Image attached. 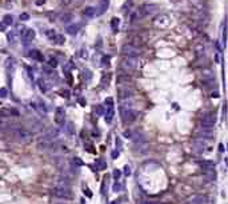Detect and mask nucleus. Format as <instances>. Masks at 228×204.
Here are the masks:
<instances>
[{"label": "nucleus", "instance_id": "nucleus-27", "mask_svg": "<svg viewBox=\"0 0 228 204\" xmlns=\"http://www.w3.org/2000/svg\"><path fill=\"white\" fill-rule=\"evenodd\" d=\"M96 164H97V166H96V170H104V168H105V164H104V162H103L101 159H99V160L96 162Z\"/></svg>", "mask_w": 228, "mask_h": 204}, {"label": "nucleus", "instance_id": "nucleus-29", "mask_svg": "<svg viewBox=\"0 0 228 204\" xmlns=\"http://www.w3.org/2000/svg\"><path fill=\"white\" fill-rule=\"evenodd\" d=\"M71 19H72V15H69V14H65V16H61V21L63 23H68Z\"/></svg>", "mask_w": 228, "mask_h": 204}, {"label": "nucleus", "instance_id": "nucleus-13", "mask_svg": "<svg viewBox=\"0 0 228 204\" xmlns=\"http://www.w3.org/2000/svg\"><path fill=\"white\" fill-rule=\"evenodd\" d=\"M195 55L198 59H204L205 57V50H204V46L202 44H198V46L195 47Z\"/></svg>", "mask_w": 228, "mask_h": 204}, {"label": "nucleus", "instance_id": "nucleus-6", "mask_svg": "<svg viewBox=\"0 0 228 204\" xmlns=\"http://www.w3.org/2000/svg\"><path fill=\"white\" fill-rule=\"evenodd\" d=\"M120 115H122V119L124 123H132L135 122L136 119V113L133 112V109L131 108H126V107H122V111H120Z\"/></svg>", "mask_w": 228, "mask_h": 204}, {"label": "nucleus", "instance_id": "nucleus-8", "mask_svg": "<svg viewBox=\"0 0 228 204\" xmlns=\"http://www.w3.org/2000/svg\"><path fill=\"white\" fill-rule=\"evenodd\" d=\"M215 123H216L215 113H205L204 116L200 119V126H203V127H211V128H213Z\"/></svg>", "mask_w": 228, "mask_h": 204}, {"label": "nucleus", "instance_id": "nucleus-30", "mask_svg": "<svg viewBox=\"0 0 228 204\" xmlns=\"http://www.w3.org/2000/svg\"><path fill=\"white\" fill-rule=\"evenodd\" d=\"M120 176H122V172H120L119 170H115V171H114V179H115V180H119Z\"/></svg>", "mask_w": 228, "mask_h": 204}, {"label": "nucleus", "instance_id": "nucleus-18", "mask_svg": "<svg viewBox=\"0 0 228 204\" xmlns=\"http://www.w3.org/2000/svg\"><path fill=\"white\" fill-rule=\"evenodd\" d=\"M131 95H132V92L129 91L128 88H122V90L119 91V97H120L122 100H127Z\"/></svg>", "mask_w": 228, "mask_h": 204}, {"label": "nucleus", "instance_id": "nucleus-22", "mask_svg": "<svg viewBox=\"0 0 228 204\" xmlns=\"http://www.w3.org/2000/svg\"><path fill=\"white\" fill-rule=\"evenodd\" d=\"M108 8V0H101L100 2V8H99V14H104Z\"/></svg>", "mask_w": 228, "mask_h": 204}, {"label": "nucleus", "instance_id": "nucleus-36", "mask_svg": "<svg viewBox=\"0 0 228 204\" xmlns=\"http://www.w3.org/2000/svg\"><path fill=\"white\" fill-rule=\"evenodd\" d=\"M6 96H7V91H6V88H2V97L4 99Z\"/></svg>", "mask_w": 228, "mask_h": 204}, {"label": "nucleus", "instance_id": "nucleus-7", "mask_svg": "<svg viewBox=\"0 0 228 204\" xmlns=\"http://www.w3.org/2000/svg\"><path fill=\"white\" fill-rule=\"evenodd\" d=\"M105 122L107 123H111V120H112L114 115H115V105H114V100L111 99V97H108L105 101Z\"/></svg>", "mask_w": 228, "mask_h": 204}, {"label": "nucleus", "instance_id": "nucleus-32", "mask_svg": "<svg viewBox=\"0 0 228 204\" xmlns=\"http://www.w3.org/2000/svg\"><path fill=\"white\" fill-rule=\"evenodd\" d=\"M56 42L59 43V44H61V43H64V42H65V39H64V36H61V35H57Z\"/></svg>", "mask_w": 228, "mask_h": 204}, {"label": "nucleus", "instance_id": "nucleus-33", "mask_svg": "<svg viewBox=\"0 0 228 204\" xmlns=\"http://www.w3.org/2000/svg\"><path fill=\"white\" fill-rule=\"evenodd\" d=\"M119 24V19H112V27H114V31H116V25Z\"/></svg>", "mask_w": 228, "mask_h": 204}, {"label": "nucleus", "instance_id": "nucleus-38", "mask_svg": "<svg viewBox=\"0 0 228 204\" xmlns=\"http://www.w3.org/2000/svg\"><path fill=\"white\" fill-rule=\"evenodd\" d=\"M124 171H126V174H127V175H129V172H131V170H129V167H128V166L124 167Z\"/></svg>", "mask_w": 228, "mask_h": 204}, {"label": "nucleus", "instance_id": "nucleus-37", "mask_svg": "<svg viewBox=\"0 0 228 204\" xmlns=\"http://www.w3.org/2000/svg\"><path fill=\"white\" fill-rule=\"evenodd\" d=\"M28 17H29V16L27 15V14H23V15L20 16V19H21V20H28Z\"/></svg>", "mask_w": 228, "mask_h": 204}, {"label": "nucleus", "instance_id": "nucleus-23", "mask_svg": "<svg viewBox=\"0 0 228 204\" xmlns=\"http://www.w3.org/2000/svg\"><path fill=\"white\" fill-rule=\"evenodd\" d=\"M6 113L13 115V116H19V112H17V109H15V108H8L7 111L4 109V111H3V115H6Z\"/></svg>", "mask_w": 228, "mask_h": 204}, {"label": "nucleus", "instance_id": "nucleus-1", "mask_svg": "<svg viewBox=\"0 0 228 204\" xmlns=\"http://www.w3.org/2000/svg\"><path fill=\"white\" fill-rule=\"evenodd\" d=\"M10 136H12V139H15L19 143H29L31 139H32V135L29 134V131H27L21 127L10 128Z\"/></svg>", "mask_w": 228, "mask_h": 204}, {"label": "nucleus", "instance_id": "nucleus-19", "mask_svg": "<svg viewBox=\"0 0 228 204\" xmlns=\"http://www.w3.org/2000/svg\"><path fill=\"white\" fill-rule=\"evenodd\" d=\"M79 28H80L79 24H69V25H67L65 31H67L68 33H71V35H75V33L79 31Z\"/></svg>", "mask_w": 228, "mask_h": 204}, {"label": "nucleus", "instance_id": "nucleus-20", "mask_svg": "<svg viewBox=\"0 0 228 204\" xmlns=\"http://www.w3.org/2000/svg\"><path fill=\"white\" fill-rule=\"evenodd\" d=\"M83 14L86 15L87 17H93V16L96 15V10L93 7H87V8H84Z\"/></svg>", "mask_w": 228, "mask_h": 204}, {"label": "nucleus", "instance_id": "nucleus-3", "mask_svg": "<svg viewBox=\"0 0 228 204\" xmlns=\"http://www.w3.org/2000/svg\"><path fill=\"white\" fill-rule=\"evenodd\" d=\"M50 195L56 199H71L72 191L69 187H60V185H52L50 188Z\"/></svg>", "mask_w": 228, "mask_h": 204}, {"label": "nucleus", "instance_id": "nucleus-16", "mask_svg": "<svg viewBox=\"0 0 228 204\" xmlns=\"http://www.w3.org/2000/svg\"><path fill=\"white\" fill-rule=\"evenodd\" d=\"M38 86H39L40 91H42L43 94H46V92H48V90H50V86H48L47 80H46V79H43V78L38 80Z\"/></svg>", "mask_w": 228, "mask_h": 204}, {"label": "nucleus", "instance_id": "nucleus-21", "mask_svg": "<svg viewBox=\"0 0 228 204\" xmlns=\"http://www.w3.org/2000/svg\"><path fill=\"white\" fill-rule=\"evenodd\" d=\"M29 55H31V57H34V59H36V60H39V61H43V55L40 54L39 51H36V50H32L29 52Z\"/></svg>", "mask_w": 228, "mask_h": 204}, {"label": "nucleus", "instance_id": "nucleus-5", "mask_svg": "<svg viewBox=\"0 0 228 204\" xmlns=\"http://www.w3.org/2000/svg\"><path fill=\"white\" fill-rule=\"evenodd\" d=\"M171 17H169L168 15L165 14H162V15H158L154 17V20H152V23H154V25L156 28L159 29H167L169 25H171Z\"/></svg>", "mask_w": 228, "mask_h": 204}, {"label": "nucleus", "instance_id": "nucleus-25", "mask_svg": "<svg viewBox=\"0 0 228 204\" xmlns=\"http://www.w3.org/2000/svg\"><path fill=\"white\" fill-rule=\"evenodd\" d=\"M47 36H48V39H50V40H56L57 35H56L55 31H47Z\"/></svg>", "mask_w": 228, "mask_h": 204}, {"label": "nucleus", "instance_id": "nucleus-2", "mask_svg": "<svg viewBox=\"0 0 228 204\" xmlns=\"http://www.w3.org/2000/svg\"><path fill=\"white\" fill-rule=\"evenodd\" d=\"M211 139H207V137H196L194 140V143H192V149L195 151L196 153H204L207 152V151L211 149Z\"/></svg>", "mask_w": 228, "mask_h": 204}, {"label": "nucleus", "instance_id": "nucleus-11", "mask_svg": "<svg viewBox=\"0 0 228 204\" xmlns=\"http://www.w3.org/2000/svg\"><path fill=\"white\" fill-rule=\"evenodd\" d=\"M64 119H65L64 109L61 107H59L56 109V112H55V122H56L57 126H64Z\"/></svg>", "mask_w": 228, "mask_h": 204}, {"label": "nucleus", "instance_id": "nucleus-40", "mask_svg": "<svg viewBox=\"0 0 228 204\" xmlns=\"http://www.w3.org/2000/svg\"><path fill=\"white\" fill-rule=\"evenodd\" d=\"M55 204H61V203H55Z\"/></svg>", "mask_w": 228, "mask_h": 204}, {"label": "nucleus", "instance_id": "nucleus-17", "mask_svg": "<svg viewBox=\"0 0 228 204\" xmlns=\"http://www.w3.org/2000/svg\"><path fill=\"white\" fill-rule=\"evenodd\" d=\"M64 131H65V134L68 136H74L75 135V126H74V123L72 122H67L65 126H64Z\"/></svg>", "mask_w": 228, "mask_h": 204}, {"label": "nucleus", "instance_id": "nucleus-35", "mask_svg": "<svg viewBox=\"0 0 228 204\" xmlns=\"http://www.w3.org/2000/svg\"><path fill=\"white\" fill-rule=\"evenodd\" d=\"M96 112H97V115H101L103 113V105H97V107H96Z\"/></svg>", "mask_w": 228, "mask_h": 204}, {"label": "nucleus", "instance_id": "nucleus-34", "mask_svg": "<svg viewBox=\"0 0 228 204\" xmlns=\"http://www.w3.org/2000/svg\"><path fill=\"white\" fill-rule=\"evenodd\" d=\"M137 204H158V203H155V202H150V200H141V202H139Z\"/></svg>", "mask_w": 228, "mask_h": 204}, {"label": "nucleus", "instance_id": "nucleus-28", "mask_svg": "<svg viewBox=\"0 0 228 204\" xmlns=\"http://www.w3.org/2000/svg\"><path fill=\"white\" fill-rule=\"evenodd\" d=\"M48 64H50L52 68H55L56 65H57V60L55 59V57H52V56H51V57H50V60H48Z\"/></svg>", "mask_w": 228, "mask_h": 204}, {"label": "nucleus", "instance_id": "nucleus-39", "mask_svg": "<svg viewBox=\"0 0 228 204\" xmlns=\"http://www.w3.org/2000/svg\"><path fill=\"white\" fill-rule=\"evenodd\" d=\"M124 135H126V137H131V134H129V131H126V134H124Z\"/></svg>", "mask_w": 228, "mask_h": 204}, {"label": "nucleus", "instance_id": "nucleus-15", "mask_svg": "<svg viewBox=\"0 0 228 204\" xmlns=\"http://www.w3.org/2000/svg\"><path fill=\"white\" fill-rule=\"evenodd\" d=\"M46 135L48 139H51V140H55L57 136H59V128H50V130H48L46 134Z\"/></svg>", "mask_w": 228, "mask_h": 204}, {"label": "nucleus", "instance_id": "nucleus-9", "mask_svg": "<svg viewBox=\"0 0 228 204\" xmlns=\"http://www.w3.org/2000/svg\"><path fill=\"white\" fill-rule=\"evenodd\" d=\"M122 52L124 56H132V57H139V51L136 50V47L131 46V44H126L122 48Z\"/></svg>", "mask_w": 228, "mask_h": 204}, {"label": "nucleus", "instance_id": "nucleus-14", "mask_svg": "<svg viewBox=\"0 0 228 204\" xmlns=\"http://www.w3.org/2000/svg\"><path fill=\"white\" fill-rule=\"evenodd\" d=\"M187 204H208V202H207V197L205 196H195Z\"/></svg>", "mask_w": 228, "mask_h": 204}, {"label": "nucleus", "instance_id": "nucleus-24", "mask_svg": "<svg viewBox=\"0 0 228 204\" xmlns=\"http://www.w3.org/2000/svg\"><path fill=\"white\" fill-rule=\"evenodd\" d=\"M12 21H13L12 15H4V17H3V23L4 24H6V25H11Z\"/></svg>", "mask_w": 228, "mask_h": 204}, {"label": "nucleus", "instance_id": "nucleus-26", "mask_svg": "<svg viewBox=\"0 0 228 204\" xmlns=\"http://www.w3.org/2000/svg\"><path fill=\"white\" fill-rule=\"evenodd\" d=\"M7 39H8V43H11V44H15V42H16V39H15V33H13V32H10V33H8Z\"/></svg>", "mask_w": 228, "mask_h": 204}, {"label": "nucleus", "instance_id": "nucleus-10", "mask_svg": "<svg viewBox=\"0 0 228 204\" xmlns=\"http://www.w3.org/2000/svg\"><path fill=\"white\" fill-rule=\"evenodd\" d=\"M196 134H198V136L207 137V139H212L213 130H212L211 127H203V126H200L198 130H196Z\"/></svg>", "mask_w": 228, "mask_h": 204}, {"label": "nucleus", "instance_id": "nucleus-12", "mask_svg": "<svg viewBox=\"0 0 228 204\" xmlns=\"http://www.w3.org/2000/svg\"><path fill=\"white\" fill-rule=\"evenodd\" d=\"M35 39V31L34 29H27L23 32V35H21V40H23V43L28 44L31 43Z\"/></svg>", "mask_w": 228, "mask_h": 204}, {"label": "nucleus", "instance_id": "nucleus-31", "mask_svg": "<svg viewBox=\"0 0 228 204\" xmlns=\"http://www.w3.org/2000/svg\"><path fill=\"white\" fill-rule=\"evenodd\" d=\"M120 185H122V184H120L119 181L116 180V183H115V187H114V191H115V192H119V191L122 189V187H120Z\"/></svg>", "mask_w": 228, "mask_h": 204}, {"label": "nucleus", "instance_id": "nucleus-4", "mask_svg": "<svg viewBox=\"0 0 228 204\" xmlns=\"http://www.w3.org/2000/svg\"><path fill=\"white\" fill-rule=\"evenodd\" d=\"M137 64H139V60L137 57H132V56H124L122 61H120V67H122L123 72H132L137 68Z\"/></svg>", "mask_w": 228, "mask_h": 204}]
</instances>
